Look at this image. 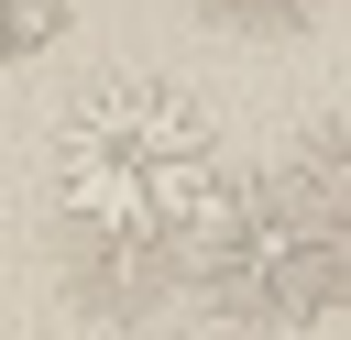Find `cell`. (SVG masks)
Instances as JSON below:
<instances>
[{
	"label": "cell",
	"instance_id": "cell-5",
	"mask_svg": "<svg viewBox=\"0 0 351 340\" xmlns=\"http://www.w3.org/2000/svg\"><path fill=\"white\" fill-rule=\"evenodd\" d=\"M143 340H197V329H143Z\"/></svg>",
	"mask_w": 351,
	"mask_h": 340
},
{
	"label": "cell",
	"instance_id": "cell-1",
	"mask_svg": "<svg viewBox=\"0 0 351 340\" xmlns=\"http://www.w3.org/2000/svg\"><path fill=\"white\" fill-rule=\"evenodd\" d=\"M219 175V121L165 77H110L55 121V219L88 252H176Z\"/></svg>",
	"mask_w": 351,
	"mask_h": 340
},
{
	"label": "cell",
	"instance_id": "cell-3",
	"mask_svg": "<svg viewBox=\"0 0 351 340\" xmlns=\"http://www.w3.org/2000/svg\"><path fill=\"white\" fill-rule=\"evenodd\" d=\"M77 22V0H0V66H22V55H44L55 33Z\"/></svg>",
	"mask_w": 351,
	"mask_h": 340
},
{
	"label": "cell",
	"instance_id": "cell-2",
	"mask_svg": "<svg viewBox=\"0 0 351 340\" xmlns=\"http://www.w3.org/2000/svg\"><path fill=\"white\" fill-rule=\"evenodd\" d=\"M186 274L241 329H307L351 296V219L318 186H296L285 165L219 175V197L186 219Z\"/></svg>",
	"mask_w": 351,
	"mask_h": 340
},
{
	"label": "cell",
	"instance_id": "cell-4",
	"mask_svg": "<svg viewBox=\"0 0 351 340\" xmlns=\"http://www.w3.org/2000/svg\"><path fill=\"white\" fill-rule=\"evenodd\" d=\"M208 11H219V22H296L307 0H208Z\"/></svg>",
	"mask_w": 351,
	"mask_h": 340
}]
</instances>
